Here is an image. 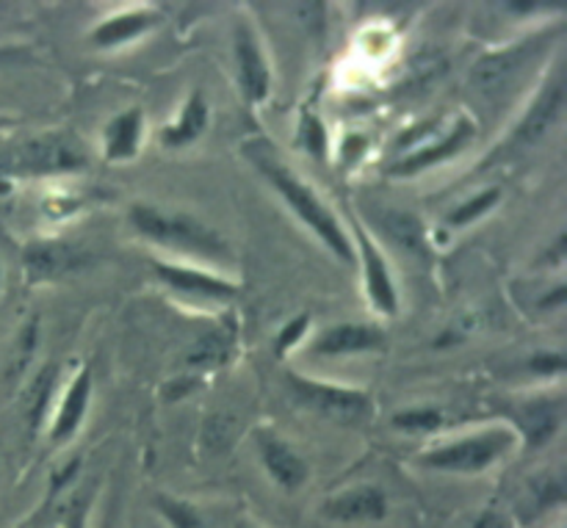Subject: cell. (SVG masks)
I'll list each match as a JSON object with an SVG mask.
<instances>
[{"instance_id": "cell-1", "label": "cell", "mask_w": 567, "mask_h": 528, "mask_svg": "<svg viewBox=\"0 0 567 528\" xmlns=\"http://www.w3.org/2000/svg\"><path fill=\"white\" fill-rule=\"evenodd\" d=\"M260 169H264V175L269 177L271 186L280 191V197L291 205L293 214H297L299 219H302L305 225H308L310 230H313L316 236H319L321 241H324L327 247L338 255V258L347 260V263L349 260H354L352 241L347 238L343 227L338 225V219L332 216V210L327 208L319 197H316V191L308 186V183H302L299 177H293L291 169H286V166H280V164H260Z\"/></svg>"}, {"instance_id": "cell-2", "label": "cell", "mask_w": 567, "mask_h": 528, "mask_svg": "<svg viewBox=\"0 0 567 528\" xmlns=\"http://www.w3.org/2000/svg\"><path fill=\"white\" fill-rule=\"evenodd\" d=\"M131 221L142 236L153 238L164 247L208 255V258H219V255L227 252L225 241L210 227H205L203 221L192 219L186 214H166V210L153 208V205H133Z\"/></svg>"}, {"instance_id": "cell-3", "label": "cell", "mask_w": 567, "mask_h": 528, "mask_svg": "<svg viewBox=\"0 0 567 528\" xmlns=\"http://www.w3.org/2000/svg\"><path fill=\"white\" fill-rule=\"evenodd\" d=\"M513 446L515 432L496 426V429H485L480 435H468L463 441L435 448V452L424 454L421 463L426 468L446 470V474H482L491 465H496Z\"/></svg>"}, {"instance_id": "cell-4", "label": "cell", "mask_w": 567, "mask_h": 528, "mask_svg": "<svg viewBox=\"0 0 567 528\" xmlns=\"http://www.w3.org/2000/svg\"><path fill=\"white\" fill-rule=\"evenodd\" d=\"M288 387H291V393L297 396V402L302 407L313 410L321 418L338 421V424H365L371 418V413H374V404H371L369 393L354 391V387L324 385V382L305 380V376L297 374L288 376Z\"/></svg>"}, {"instance_id": "cell-5", "label": "cell", "mask_w": 567, "mask_h": 528, "mask_svg": "<svg viewBox=\"0 0 567 528\" xmlns=\"http://www.w3.org/2000/svg\"><path fill=\"white\" fill-rule=\"evenodd\" d=\"M321 515L338 526L380 524L388 515V496L377 485L349 487V490L327 498Z\"/></svg>"}, {"instance_id": "cell-6", "label": "cell", "mask_w": 567, "mask_h": 528, "mask_svg": "<svg viewBox=\"0 0 567 528\" xmlns=\"http://www.w3.org/2000/svg\"><path fill=\"white\" fill-rule=\"evenodd\" d=\"M83 164H86V158H83L75 147H70L64 138L53 136L28 142L25 147L17 149V155L11 158V166L28 172V175H55V172L81 169Z\"/></svg>"}, {"instance_id": "cell-7", "label": "cell", "mask_w": 567, "mask_h": 528, "mask_svg": "<svg viewBox=\"0 0 567 528\" xmlns=\"http://www.w3.org/2000/svg\"><path fill=\"white\" fill-rule=\"evenodd\" d=\"M86 263V252L70 241H37L22 255L25 277L31 282L59 280Z\"/></svg>"}, {"instance_id": "cell-8", "label": "cell", "mask_w": 567, "mask_h": 528, "mask_svg": "<svg viewBox=\"0 0 567 528\" xmlns=\"http://www.w3.org/2000/svg\"><path fill=\"white\" fill-rule=\"evenodd\" d=\"M565 105V83L563 75H554L546 86L540 89V94L535 97V103L529 105V111L524 114V120L518 122L513 133L515 144H535L546 136L554 127V122L559 120Z\"/></svg>"}, {"instance_id": "cell-9", "label": "cell", "mask_w": 567, "mask_h": 528, "mask_svg": "<svg viewBox=\"0 0 567 528\" xmlns=\"http://www.w3.org/2000/svg\"><path fill=\"white\" fill-rule=\"evenodd\" d=\"M258 448L264 468L282 490H299L308 482V465L282 437L271 435V432H258Z\"/></svg>"}, {"instance_id": "cell-10", "label": "cell", "mask_w": 567, "mask_h": 528, "mask_svg": "<svg viewBox=\"0 0 567 528\" xmlns=\"http://www.w3.org/2000/svg\"><path fill=\"white\" fill-rule=\"evenodd\" d=\"M236 64L238 83H241V92L244 97H247V103H264L271 86L269 64H266L264 50H260V44L255 42V37L247 28H238Z\"/></svg>"}, {"instance_id": "cell-11", "label": "cell", "mask_w": 567, "mask_h": 528, "mask_svg": "<svg viewBox=\"0 0 567 528\" xmlns=\"http://www.w3.org/2000/svg\"><path fill=\"white\" fill-rule=\"evenodd\" d=\"M354 238L360 244V255H363V271H365V291H369L371 302L377 304V310L385 315H396L399 310V297L396 288H393L391 271H388L385 258L380 255V249L374 247L369 236L363 232V227L354 225Z\"/></svg>"}, {"instance_id": "cell-12", "label": "cell", "mask_w": 567, "mask_h": 528, "mask_svg": "<svg viewBox=\"0 0 567 528\" xmlns=\"http://www.w3.org/2000/svg\"><path fill=\"white\" fill-rule=\"evenodd\" d=\"M382 346H385V332L369 324H336L313 341V352L324 358L377 352Z\"/></svg>"}, {"instance_id": "cell-13", "label": "cell", "mask_w": 567, "mask_h": 528, "mask_svg": "<svg viewBox=\"0 0 567 528\" xmlns=\"http://www.w3.org/2000/svg\"><path fill=\"white\" fill-rule=\"evenodd\" d=\"M471 136H474V125H471L468 120H463L460 125H454V131L446 133L437 144H426V147L415 149L413 155H408L404 161L393 164L391 175H419L421 169H430V166L443 164V161H449L452 155H457L460 149L471 142Z\"/></svg>"}, {"instance_id": "cell-14", "label": "cell", "mask_w": 567, "mask_h": 528, "mask_svg": "<svg viewBox=\"0 0 567 528\" xmlns=\"http://www.w3.org/2000/svg\"><path fill=\"white\" fill-rule=\"evenodd\" d=\"M526 55H529V48H524V44L485 55V59L476 61L474 70H471V81H474V86L480 89V92H502V89L513 81L515 72L520 70Z\"/></svg>"}, {"instance_id": "cell-15", "label": "cell", "mask_w": 567, "mask_h": 528, "mask_svg": "<svg viewBox=\"0 0 567 528\" xmlns=\"http://www.w3.org/2000/svg\"><path fill=\"white\" fill-rule=\"evenodd\" d=\"M155 275L166 282V286L177 288L183 293H192V297H236L238 288L233 282L221 280V277L205 275L197 269H183V266H169V263H155Z\"/></svg>"}, {"instance_id": "cell-16", "label": "cell", "mask_w": 567, "mask_h": 528, "mask_svg": "<svg viewBox=\"0 0 567 528\" xmlns=\"http://www.w3.org/2000/svg\"><path fill=\"white\" fill-rule=\"evenodd\" d=\"M89 396H92V371L83 369L81 374L72 380L70 391H66L64 402H61L59 407V415H55L53 421V432H50V435H53L55 443H64L75 435L78 426L83 424V415H86Z\"/></svg>"}, {"instance_id": "cell-17", "label": "cell", "mask_w": 567, "mask_h": 528, "mask_svg": "<svg viewBox=\"0 0 567 528\" xmlns=\"http://www.w3.org/2000/svg\"><path fill=\"white\" fill-rule=\"evenodd\" d=\"M205 125H208V105H205V97L199 92H194L192 97L183 105L181 116H177L175 125H166L161 131V144L172 149H181L186 144L197 142L203 136Z\"/></svg>"}, {"instance_id": "cell-18", "label": "cell", "mask_w": 567, "mask_h": 528, "mask_svg": "<svg viewBox=\"0 0 567 528\" xmlns=\"http://www.w3.org/2000/svg\"><path fill=\"white\" fill-rule=\"evenodd\" d=\"M155 20H158L155 11H147V9L125 11V14H116L111 17V20L100 22V25L92 31V42L97 44V48H114V44L131 42V39L138 37V33L153 28Z\"/></svg>"}, {"instance_id": "cell-19", "label": "cell", "mask_w": 567, "mask_h": 528, "mask_svg": "<svg viewBox=\"0 0 567 528\" xmlns=\"http://www.w3.org/2000/svg\"><path fill=\"white\" fill-rule=\"evenodd\" d=\"M138 138H142V108H131L105 127V158L131 161L138 149Z\"/></svg>"}, {"instance_id": "cell-20", "label": "cell", "mask_w": 567, "mask_h": 528, "mask_svg": "<svg viewBox=\"0 0 567 528\" xmlns=\"http://www.w3.org/2000/svg\"><path fill=\"white\" fill-rule=\"evenodd\" d=\"M233 352V330H214L199 338L188 352V365L194 369H219Z\"/></svg>"}, {"instance_id": "cell-21", "label": "cell", "mask_w": 567, "mask_h": 528, "mask_svg": "<svg viewBox=\"0 0 567 528\" xmlns=\"http://www.w3.org/2000/svg\"><path fill=\"white\" fill-rule=\"evenodd\" d=\"M385 230L391 232L393 241L408 252H424V227L415 219V214H404V210H388L385 214Z\"/></svg>"}, {"instance_id": "cell-22", "label": "cell", "mask_w": 567, "mask_h": 528, "mask_svg": "<svg viewBox=\"0 0 567 528\" xmlns=\"http://www.w3.org/2000/svg\"><path fill=\"white\" fill-rule=\"evenodd\" d=\"M559 424V415L551 404H532L524 410V432L529 446H546L554 437Z\"/></svg>"}, {"instance_id": "cell-23", "label": "cell", "mask_w": 567, "mask_h": 528, "mask_svg": "<svg viewBox=\"0 0 567 528\" xmlns=\"http://www.w3.org/2000/svg\"><path fill=\"white\" fill-rule=\"evenodd\" d=\"M155 507H158V513L164 515V520L172 528H210L208 524H205L203 515H199L194 507H188L186 501L161 496L158 501H155Z\"/></svg>"}, {"instance_id": "cell-24", "label": "cell", "mask_w": 567, "mask_h": 528, "mask_svg": "<svg viewBox=\"0 0 567 528\" xmlns=\"http://www.w3.org/2000/svg\"><path fill=\"white\" fill-rule=\"evenodd\" d=\"M498 197H502V191H498V188H487V191L476 194V197H471L468 203L460 205L457 210H452V216H449V225H454V227L471 225L474 219L485 216L487 210L498 203Z\"/></svg>"}, {"instance_id": "cell-25", "label": "cell", "mask_w": 567, "mask_h": 528, "mask_svg": "<svg viewBox=\"0 0 567 528\" xmlns=\"http://www.w3.org/2000/svg\"><path fill=\"white\" fill-rule=\"evenodd\" d=\"M441 424H443V415L430 407L402 410V413L393 415V426L404 432H435L441 429Z\"/></svg>"}, {"instance_id": "cell-26", "label": "cell", "mask_w": 567, "mask_h": 528, "mask_svg": "<svg viewBox=\"0 0 567 528\" xmlns=\"http://www.w3.org/2000/svg\"><path fill=\"white\" fill-rule=\"evenodd\" d=\"M299 138H302V144L316 155V158H324L327 133H324V125H321L319 116L316 114L302 116V125H299Z\"/></svg>"}, {"instance_id": "cell-27", "label": "cell", "mask_w": 567, "mask_h": 528, "mask_svg": "<svg viewBox=\"0 0 567 528\" xmlns=\"http://www.w3.org/2000/svg\"><path fill=\"white\" fill-rule=\"evenodd\" d=\"M50 391H53V369H42V374L33 382V398H31V426L37 429L39 421H42L44 410H48Z\"/></svg>"}, {"instance_id": "cell-28", "label": "cell", "mask_w": 567, "mask_h": 528, "mask_svg": "<svg viewBox=\"0 0 567 528\" xmlns=\"http://www.w3.org/2000/svg\"><path fill=\"white\" fill-rule=\"evenodd\" d=\"M529 371L537 376H559L565 371V358L559 352H540L529 360Z\"/></svg>"}, {"instance_id": "cell-29", "label": "cell", "mask_w": 567, "mask_h": 528, "mask_svg": "<svg viewBox=\"0 0 567 528\" xmlns=\"http://www.w3.org/2000/svg\"><path fill=\"white\" fill-rule=\"evenodd\" d=\"M308 324H310V315H297V319L293 321H288L286 327H282V332H280V338H277V354H286L288 349L293 346V343L299 341V338L305 335V330H308Z\"/></svg>"}, {"instance_id": "cell-30", "label": "cell", "mask_w": 567, "mask_h": 528, "mask_svg": "<svg viewBox=\"0 0 567 528\" xmlns=\"http://www.w3.org/2000/svg\"><path fill=\"white\" fill-rule=\"evenodd\" d=\"M25 50L22 48H0V66H9V64H17L20 59H25Z\"/></svg>"}, {"instance_id": "cell-31", "label": "cell", "mask_w": 567, "mask_h": 528, "mask_svg": "<svg viewBox=\"0 0 567 528\" xmlns=\"http://www.w3.org/2000/svg\"><path fill=\"white\" fill-rule=\"evenodd\" d=\"M559 304H565V288L563 286H559L551 297H543V308H559Z\"/></svg>"}]
</instances>
